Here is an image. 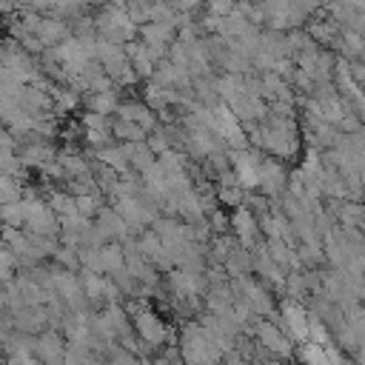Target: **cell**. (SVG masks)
Masks as SVG:
<instances>
[{
  "mask_svg": "<svg viewBox=\"0 0 365 365\" xmlns=\"http://www.w3.org/2000/svg\"><path fill=\"white\" fill-rule=\"evenodd\" d=\"M57 365H63V362H57Z\"/></svg>",
  "mask_w": 365,
  "mask_h": 365,
  "instance_id": "d6a6232c",
  "label": "cell"
},
{
  "mask_svg": "<svg viewBox=\"0 0 365 365\" xmlns=\"http://www.w3.org/2000/svg\"><path fill=\"white\" fill-rule=\"evenodd\" d=\"M34 37H37L46 48H54V46H60L63 40L71 37V23L57 20V17H43V23H40V29H37Z\"/></svg>",
  "mask_w": 365,
  "mask_h": 365,
  "instance_id": "8fae6325",
  "label": "cell"
},
{
  "mask_svg": "<svg viewBox=\"0 0 365 365\" xmlns=\"http://www.w3.org/2000/svg\"><path fill=\"white\" fill-rule=\"evenodd\" d=\"M143 359H137L134 354L123 351V348H114V354L108 356V365H140Z\"/></svg>",
  "mask_w": 365,
  "mask_h": 365,
  "instance_id": "f546056e",
  "label": "cell"
},
{
  "mask_svg": "<svg viewBox=\"0 0 365 365\" xmlns=\"http://www.w3.org/2000/svg\"><path fill=\"white\" fill-rule=\"evenodd\" d=\"M117 120L137 123L145 134H151V131L160 128V117H157V111H151L145 103H137V100H125V103H120V108H117Z\"/></svg>",
  "mask_w": 365,
  "mask_h": 365,
  "instance_id": "52a82bcc",
  "label": "cell"
},
{
  "mask_svg": "<svg viewBox=\"0 0 365 365\" xmlns=\"http://www.w3.org/2000/svg\"><path fill=\"white\" fill-rule=\"evenodd\" d=\"M225 274H228V279H240V277H251V271H254V257H251V251L248 248H242V245H237L234 251H231V257L225 259Z\"/></svg>",
  "mask_w": 365,
  "mask_h": 365,
  "instance_id": "7c38bea8",
  "label": "cell"
},
{
  "mask_svg": "<svg viewBox=\"0 0 365 365\" xmlns=\"http://www.w3.org/2000/svg\"><path fill=\"white\" fill-rule=\"evenodd\" d=\"M20 163L26 165V168H46L48 163H54L60 154H57V148L51 145V143H46V140H34V143H26L23 148H20Z\"/></svg>",
  "mask_w": 365,
  "mask_h": 365,
  "instance_id": "ba28073f",
  "label": "cell"
},
{
  "mask_svg": "<svg viewBox=\"0 0 365 365\" xmlns=\"http://www.w3.org/2000/svg\"><path fill=\"white\" fill-rule=\"evenodd\" d=\"M180 356L185 365H208V362H220L222 351L214 345V339L205 334L200 322H188L180 334Z\"/></svg>",
  "mask_w": 365,
  "mask_h": 365,
  "instance_id": "6da1fadb",
  "label": "cell"
},
{
  "mask_svg": "<svg viewBox=\"0 0 365 365\" xmlns=\"http://www.w3.org/2000/svg\"><path fill=\"white\" fill-rule=\"evenodd\" d=\"M86 143L91 145V148H108V145H114L111 143V131H86Z\"/></svg>",
  "mask_w": 365,
  "mask_h": 365,
  "instance_id": "f1b7e54d",
  "label": "cell"
},
{
  "mask_svg": "<svg viewBox=\"0 0 365 365\" xmlns=\"http://www.w3.org/2000/svg\"><path fill=\"white\" fill-rule=\"evenodd\" d=\"M111 137L123 140V143H145V131L137 123H125V120H114L111 123Z\"/></svg>",
  "mask_w": 365,
  "mask_h": 365,
  "instance_id": "44dd1931",
  "label": "cell"
},
{
  "mask_svg": "<svg viewBox=\"0 0 365 365\" xmlns=\"http://www.w3.org/2000/svg\"><path fill=\"white\" fill-rule=\"evenodd\" d=\"M97 160H100V165H106V168L117 171L120 177L131 171V165H128V157H125L123 145H108V148H100V151H97Z\"/></svg>",
  "mask_w": 365,
  "mask_h": 365,
  "instance_id": "ac0fdd59",
  "label": "cell"
},
{
  "mask_svg": "<svg viewBox=\"0 0 365 365\" xmlns=\"http://www.w3.org/2000/svg\"><path fill=\"white\" fill-rule=\"evenodd\" d=\"M362 125H365V123H362V120H359V117H356V114H354V111H348V114H345V117H342V123H339V125H336V128H339V131H342V134H354V131H359V128H362Z\"/></svg>",
  "mask_w": 365,
  "mask_h": 365,
  "instance_id": "4dcf8cb0",
  "label": "cell"
},
{
  "mask_svg": "<svg viewBox=\"0 0 365 365\" xmlns=\"http://www.w3.org/2000/svg\"><path fill=\"white\" fill-rule=\"evenodd\" d=\"M125 54H128V63H131V68H134V74L140 77V80H154V71H157V60H154V54L140 43V40H131L128 46H125Z\"/></svg>",
  "mask_w": 365,
  "mask_h": 365,
  "instance_id": "9c48e42d",
  "label": "cell"
},
{
  "mask_svg": "<svg viewBox=\"0 0 365 365\" xmlns=\"http://www.w3.org/2000/svg\"><path fill=\"white\" fill-rule=\"evenodd\" d=\"M222 359H225L222 365H251V362H248V359H245L242 354H237V351H231V354H225Z\"/></svg>",
  "mask_w": 365,
  "mask_h": 365,
  "instance_id": "1f68e13d",
  "label": "cell"
},
{
  "mask_svg": "<svg viewBox=\"0 0 365 365\" xmlns=\"http://www.w3.org/2000/svg\"><path fill=\"white\" fill-rule=\"evenodd\" d=\"M205 220H208V225H211V231H217V237H222V234H225V231L231 228V217H228V214H225L222 208H217V211H211V214H208Z\"/></svg>",
  "mask_w": 365,
  "mask_h": 365,
  "instance_id": "83f0119b",
  "label": "cell"
},
{
  "mask_svg": "<svg viewBox=\"0 0 365 365\" xmlns=\"http://www.w3.org/2000/svg\"><path fill=\"white\" fill-rule=\"evenodd\" d=\"M54 262L57 268H66V271H77L80 268V248H71V245H60L54 251Z\"/></svg>",
  "mask_w": 365,
  "mask_h": 365,
  "instance_id": "cb8c5ba5",
  "label": "cell"
},
{
  "mask_svg": "<svg viewBox=\"0 0 365 365\" xmlns=\"http://www.w3.org/2000/svg\"><path fill=\"white\" fill-rule=\"evenodd\" d=\"M46 202H48V208L57 214V220L77 214V200H74L68 191H51V194L46 197Z\"/></svg>",
  "mask_w": 365,
  "mask_h": 365,
  "instance_id": "d6986e66",
  "label": "cell"
},
{
  "mask_svg": "<svg viewBox=\"0 0 365 365\" xmlns=\"http://www.w3.org/2000/svg\"><path fill=\"white\" fill-rule=\"evenodd\" d=\"M123 151H125V157H128L131 171H137V174L148 171V168L157 163V157L151 154V148H148L145 143H123Z\"/></svg>",
  "mask_w": 365,
  "mask_h": 365,
  "instance_id": "4fadbf2b",
  "label": "cell"
},
{
  "mask_svg": "<svg viewBox=\"0 0 365 365\" xmlns=\"http://www.w3.org/2000/svg\"><path fill=\"white\" fill-rule=\"evenodd\" d=\"M34 356L43 365H57L66 359V336L60 331H43L34 336Z\"/></svg>",
  "mask_w": 365,
  "mask_h": 365,
  "instance_id": "5b68a950",
  "label": "cell"
},
{
  "mask_svg": "<svg viewBox=\"0 0 365 365\" xmlns=\"http://www.w3.org/2000/svg\"><path fill=\"white\" fill-rule=\"evenodd\" d=\"M80 123H83L86 131H111V123H114V120H108V117H103V114H94V111H86Z\"/></svg>",
  "mask_w": 365,
  "mask_h": 365,
  "instance_id": "484cf974",
  "label": "cell"
},
{
  "mask_svg": "<svg viewBox=\"0 0 365 365\" xmlns=\"http://www.w3.org/2000/svg\"><path fill=\"white\" fill-rule=\"evenodd\" d=\"M154 83L163 86V88L185 91V88H191V74H188L185 68L171 66L168 60H160V63H157V71H154Z\"/></svg>",
  "mask_w": 365,
  "mask_h": 365,
  "instance_id": "30bf717a",
  "label": "cell"
},
{
  "mask_svg": "<svg viewBox=\"0 0 365 365\" xmlns=\"http://www.w3.org/2000/svg\"><path fill=\"white\" fill-rule=\"evenodd\" d=\"M83 103L88 106V111L108 117V114H114V111L120 108V91L111 88V91H103V94H86Z\"/></svg>",
  "mask_w": 365,
  "mask_h": 365,
  "instance_id": "5bb4252c",
  "label": "cell"
},
{
  "mask_svg": "<svg viewBox=\"0 0 365 365\" xmlns=\"http://www.w3.org/2000/svg\"><path fill=\"white\" fill-rule=\"evenodd\" d=\"M137 248H140V251H143V257L151 262V259L163 251V240H160L154 231H143V234L137 237Z\"/></svg>",
  "mask_w": 365,
  "mask_h": 365,
  "instance_id": "603a6c76",
  "label": "cell"
},
{
  "mask_svg": "<svg viewBox=\"0 0 365 365\" xmlns=\"http://www.w3.org/2000/svg\"><path fill=\"white\" fill-rule=\"evenodd\" d=\"M125 268V257H123V245L120 242H106L100 248V274L114 277L117 271Z\"/></svg>",
  "mask_w": 365,
  "mask_h": 365,
  "instance_id": "9a60e30c",
  "label": "cell"
},
{
  "mask_svg": "<svg viewBox=\"0 0 365 365\" xmlns=\"http://www.w3.org/2000/svg\"><path fill=\"white\" fill-rule=\"evenodd\" d=\"M231 231H234V240L242 245V248H254L259 242V220L251 214V208H237L231 214Z\"/></svg>",
  "mask_w": 365,
  "mask_h": 365,
  "instance_id": "8992f818",
  "label": "cell"
},
{
  "mask_svg": "<svg viewBox=\"0 0 365 365\" xmlns=\"http://www.w3.org/2000/svg\"><path fill=\"white\" fill-rule=\"evenodd\" d=\"M51 100H54V117H63V114L74 111L83 103L80 91H74L71 86H54L51 88Z\"/></svg>",
  "mask_w": 365,
  "mask_h": 365,
  "instance_id": "2e32d148",
  "label": "cell"
},
{
  "mask_svg": "<svg viewBox=\"0 0 365 365\" xmlns=\"http://www.w3.org/2000/svg\"><path fill=\"white\" fill-rule=\"evenodd\" d=\"M80 285H83V294L91 302V311H94V305L106 302V277L91 274V271H80Z\"/></svg>",
  "mask_w": 365,
  "mask_h": 365,
  "instance_id": "e0dca14e",
  "label": "cell"
},
{
  "mask_svg": "<svg viewBox=\"0 0 365 365\" xmlns=\"http://www.w3.org/2000/svg\"><path fill=\"white\" fill-rule=\"evenodd\" d=\"M282 294H285L288 299H297V302H299V297H308V285H305L302 271L285 274V288H282Z\"/></svg>",
  "mask_w": 365,
  "mask_h": 365,
  "instance_id": "7402d4cb",
  "label": "cell"
},
{
  "mask_svg": "<svg viewBox=\"0 0 365 365\" xmlns=\"http://www.w3.org/2000/svg\"><path fill=\"white\" fill-rule=\"evenodd\" d=\"M254 336L259 342V348H265L274 359H291L294 356V342L285 336V331L271 322V319H257L254 322Z\"/></svg>",
  "mask_w": 365,
  "mask_h": 365,
  "instance_id": "3957f363",
  "label": "cell"
},
{
  "mask_svg": "<svg viewBox=\"0 0 365 365\" xmlns=\"http://www.w3.org/2000/svg\"><path fill=\"white\" fill-rule=\"evenodd\" d=\"M0 222H3V228H23L26 225V200L0 205Z\"/></svg>",
  "mask_w": 365,
  "mask_h": 365,
  "instance_id": "ffe728a7",
  "label": "cell"
},
{
  "mask_svg": "<svg viewBox=\"0 0 365 365\" xmlns=\"http://www.w3.org/2000/svg\"><path fill=\"white\" fill-rule=\"evenodd\" d=\"M131 325H134L137 336H140L148 348H154V351H157L163 342L174 345V334L165 328V322L160 319V314H154L151 308H140V311L131 317Z\"/></svg>",
  "mask_w": 365,
  "mask_h": 365,
  "instance_id": "7a4b0ae2",
  "label": "cell"
},
{
  "mask_svg": "<svg viewBox=\"0 0 365 365\" xmlns=\"http://www.w3.org/2000/svg\"><path fill=\"white\" fill-rule=\"evenodd\" d=\"M17 200H23V185H20V180H14V177H0V205L17 202Z\"/></svg>",
  "mask_w": 365,
  "mask_h": 365,
  "instance_id": "d4e9b609",
  "label": "cell"
},
{
  "mask_svg": "<svg viewBox=\"0 0 365 365\" xmlns=\"http://www.w3.org/2000/svg\"><path fill=\"white\" fill-rule=\"evenodd\" d=\"M257 188H259V194L268 197V200L285 197V191H288V174H285V168H282L279 160L265 157V160L259 163V168H257Z\"/></svg>",
  "mask_w": 365,
  "mask_h": 365,
  "instance_id": "277c9868",
  "label": "cell"
},
{
  "mask_svg": "<svg viewBox=\"0 0 365 365\" xmlns=\"http://www.w3.org/2000/svg\"><path fill=\"white\" fill-rule=\"evenodd\" d=\"M145 145L151 148V154H154V157H160V154H165V151L171 148V145H168V137H165V131H163V125L145 137Z\"/></svg>",
  "mask_w": 365,
  "mask_h": 365,
  "instance_id": "4316f807",
  "label": "cell"
}]
</instances>
